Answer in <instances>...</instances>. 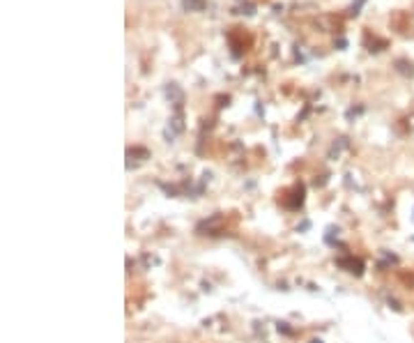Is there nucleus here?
Instances as JSON below:
<instances>
[{
  "label": "nucleus",
  "mask_w": 414,
  "mask_h": 343,
  "mask_svg": "<svg viewBox=\"0 0 414 343\" xmlns=\"http://www.w3.org/2000/svg\"><path fill=\"white\" fill-rule=\"evenodd\" d=\"M184 5H186V9H203V0H184Z\"/></svg>",
  "instance_id": "f257e3e1"
}]
</instances>
